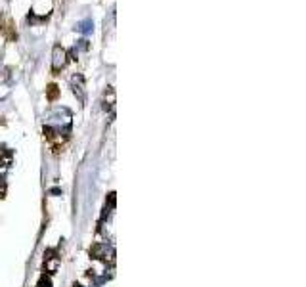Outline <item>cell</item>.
<instances>
[{"instance_id":"cell-1","label":"cell","mask_w":306,"mask_h":287,"mask_svg":"<svg viewBox=\"0 0 306 287\" xmlns=\"http://www.w3.org/2000/svg\"><path fill=\"white\" fill-rule=\"evenodd\" d=\"M65 64H67V52L58 44V46H54V52H52V69L60 71L65 67Z\"/></svg>"},{"instance_id":"cell-2","label":"cell","mask_w":306,"mask_h":287,"mask_svg":"<svg viewBox=\"0 0 306 287\" xmlns=\"http://www.w3.org/2000/svg\"><path fill=\"white\" fill-rule=\"evenodd\" d=\"M73 90H75V94H79V100L83 101L85 100V94H83V77L79 75V77H73Z\"/></svg>"},{"instance_id":"cell-3","label":"cell","mask_w":306,"mask_h":287,"mask_svg":"<svg viewBox=\"0 0 306 287\" xmlns=\"http://www.w3.org/2000/svg\"><path fill=\"white\" fill-rule=\"evenodd\" d=\"M77 31L83 33V34H88L92 31V21L90 19H85V21H81L79 23V27H77Z\"/></svg>"},{"instance_id":"cell-4","label":"cell","mask_w":306,"mask_h":287,"mask_svg":"<svg viewBox=\"0 0 306 287\" xmlns=\"http://www.w3.org/2000/svg\"><path fill=\"white\" fill-rule=\"evenodd\" d=\"M56 96H58V86H54V84H52V86L48 88V98H50V100H54Z\"/></svg>"}]
</instances>
